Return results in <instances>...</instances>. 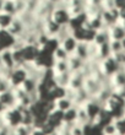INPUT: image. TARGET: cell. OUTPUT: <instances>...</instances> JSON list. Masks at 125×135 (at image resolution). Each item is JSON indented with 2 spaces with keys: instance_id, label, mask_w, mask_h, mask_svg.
Returning a JSON list of instances; mask_svg holds the SVG:
<instances>
[{
  "instance_id": "cell-1",
  "label": "cell",
  "mask_w": 125,
  "mask_h": 135,
  "mask_svg": "<svg viewBox=\"0 0 125 135\" xmlns=\"http://www.w3.org/2000/svg\"><path fill=\"white\" fill-rule=\"evenodd\" d=\"M0 119L5 127H7L9 129H14L17 125L22 124V109L17 106L6 108L0 114Z\"/></svg>"
},
{
  "instance_id": "cell-2",
  "label": "cell",
  "mask_w": 125,
  "mask_h": 135,
  "mask_svg": "<svg viewBox=\"0 0 125 135\" xmlns=\"http://www.w3.org/2000/svg\"><path fill=\"white\" fill-rule=\"evenodd\" d=\"M0 66L6 69V70H12L16 66V63H15L14 54H12V49L11 48L0 50Z\"/></svg>"
},
{
  "instance_id": "cell-3",
  "label": "cell",
  "mask_w": 125,
  "mask_h": 135,
  "mask_svg": "<svg viewBox=\"0 0 125 135\" xmlns=\"http://www.w3.org/2000/svg\"><path fill=\"white\" fill-rule=\"evenodd\" d=\"M77 43H79V41L74 37V35H68L66 37H65L63 41H61L60 43H59V46H61L63 48H64V50L68 54H71L74 53V50H75L76 46H77Z\"/></svg>"
},
{
  "instance_id": "cell-4",
  "label": "cell",
  "mask_w": 125,
  "mask_h": 135,
  "mask_svg": "<svg viewBox=\"0 0 125 135\" xmlns=\"http://www.w3.org/2000/svg\"><path fill=\"white\" fill-rule=\"evenodd\" d=\"M50 73L52 76H58V75H63L69 71V65L66 60H61V61H53L52 66H50Z\"/></svg>"
},
{
  "instance_id": "cell-5",
  "label": "cell",
  "mask_w": 125,
  "mask_h": 135,
  "mask_svg": "<svg viewBox=\"0 0 125 135\" xmlns=\"http://www.w3.org/2000/svg\"><path fill=\"white\" fill-rule=\"evenodd\" d=\"M74 55H76L77 58H80L81 60L87 61L89 59L88 55V42H79L76 46L75 50H74Z\"/></svg>"
},
{
  "instance_id": "cell-6",
  "label": "cell",
  "mask_w": 125,
  "mask_h": 135,
  "mask_svg": "<svg viewBox=\"0 0 125 135\" xmlns=\"http://www.w3.org/2000/svg\"><path fill=\"white\" fill-rule=\"evenodd\" d=\"M0 103H1V106H3L5 109L16 106V101H15V95H14L12 89L6 91V92L0 93Z\"/></svg>"
},
{
  "instance_id": "cell-7",
  "label": "cell",
  "mask_w": 125,
  "mask_h": 135,
  "mask_svg": "<svg viewBox=\"0 0 125 135\" xmlns=\"http://www.w3.org/2000/svg\"><path fill=\"white\" fill-rule=\"evenodd\" d=\"M15 16L11 14H7V12H4V11H0V30L3 31H6L10 25L14 21Z\"/></svg>"
},
{
  "instance_id": "cell-8",
  "label": "cell",
  "mask_w": 125,
  "mask_h": 135,
  "mask_svg": "<svg viewBox=\"0 0 125 135\" xmlns=\"http://www.w3.org/2000/svg\"><path fill=\"white\" fill-rule=\"evenodd\" d=\"M109 48H111L112 55L115 53H119V52L123 50L122 42H119V41H109Z\"/></svg>"
},
{
  "instance_id": "cell-9",
  "label": "cell",
  "mask_w": 125,
  "mask_h": 135,
  "mask_svg": "<svg viewBox=\"0 0 125 135\" xmlns=\"http://www.w3.org/2000/svg\"><path fill=\"white\" fill-rule=\"evenodd\" d=\"M29 135H46V132L43 130V128H39V127H33Z\"/></svg>"
},
{
  "instance_id": "cell-10",
  "label": "cell",
  "mask_w": 125,
  "mask_h": 135,
  "mask_svg": "<svg viewBox=\"0 0 125 135\" xmlns=\"http://www.w3.org/2000/svg\"><path fill=\"white\" fill-rule=\"evenodd\" d=\"M122 47H123V50H125V38L122 41Z\"/></svg>"
}]
</instances>
